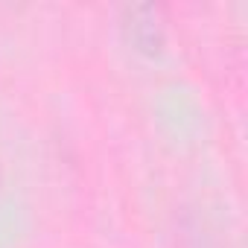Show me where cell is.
<instances>
[{"instance_id": "cell-2", "label": "cell", "mask_w": 248, "mask_h": 248, "mask_svg": "<svg viewBox=\"0 0 248 248\" xmlns=\"http://www.w3.org/2000/svg\"><path fill=\"white\" fill-rule=\"evenodd\" d=\"M190 248H216V245H213V242H210L204 233H202V236L196 233V239H193V245H190Z\"/></svg>"}, {"instance_id": "cell-1", "label": "cell", "mask_w": 248, "mask_h": 248, "mask_svg": "<svg viewBox=\"0 0 248 248\" xmlns=\"http://www.w3.org/2000/svg\"><path fill=\"white\" fill-rule=\"evenodd\" d=\"M126 32L132 44L149 56H155L164 44V24H161V9L152 3H138L126 9Z\"/></svg>"}]
</instances>
